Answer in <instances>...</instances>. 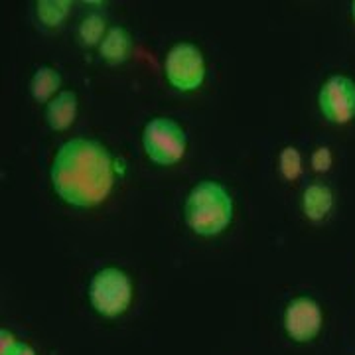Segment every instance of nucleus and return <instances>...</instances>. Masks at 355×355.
<instances>
[{
    "label": "nucleus",
    "mask_w": 355,
    "mask_h": 355,
    "mask_svg": "<svg viewBox=\"0 0 355 355\" xmlns=\"http://www.w3.org/2000/svg\"><path fill=\"white\" fill-rule=\"evenodd\" d=\"M50 176L64 202L95 207L113 188V156L97 140L71 139L55 154Z\"/></svg>",
    "instance_id": "nucleus-1"
},
{
    "label": "nucleus",
    "mask_w": 355,
    "mask_h": 355,
    "mask_svg": "<svg viewBox=\"0 0 355 355\" xmlns=\"http://www.w3.org/2000/svg\"><path fill=\"white\" fill-rule=\"evenodd\" d=\"M186 223L198 235L214 237L225 231L233 219V200L229 191L214 180L193 186L184 207Z\"/></svg>",
    "instance_id": "nucleus-2"
},
{
    "label": "nucleus",
    "mask_w": 355,
    "mask_h": 355,
    "mask_svg": "<svg viewBox=\"0 0 355 355\" xmlns=\"http://www.w3.org/2000/svg\"><path fill=\"white\" fill-rule=\"evenodd\" d=\"M186 132L168 116L153 119L142 132V146L148 158L160 166L176 164L186 154Z\"/></svg>",
    "instance_id": "nucleus-3"
},
{
    "label": "nucleus",
    "mask_w": 355,
    "mask_h": 355,
    "mask_svg": "<svg viewBox=\"0 0 355 355\" xmlns=\"http://www.w3.org/2000/svg\"><path fill=\"white\" fill-rule=\"evenodd\" d=\"M130 280L119 268H103L99 270L89 286V298L93 308L107 318L121 316L130 304Z\"/></svg>",
    "instance_id": "nucleus-4"
},
{
    "label": "nucleus",
    "mask_w": 355,
    "mask_h": 355,
    "mask_svg": "<svg viewBox=\"0 0 355 355\" xmlns=\"http://www.w3.org/2000/svg\"><path fill=\"white\" fill-rule=\"evenodd\" d=\"M166 77L178 91H193L205 79V60L202 50L190 42H180L168 51L164 62Z\"/></svg>",
    "instance_id": "nucleus-5"
},
{
    "label": "nucleus",
    "mask_w": 355,
    "mask_h": 355,
    "mask_svg": "<svg viewBox=\"0 0 355 355\" xmlns=\"http://www.w3.org/2000/svg\"><path fill=\"white\" fill-rule=\"evenodd\" d=\"M318 105L322 114L336 125H345L355 116V81L345 76H331L320 89Z\"/></svg>",
    "instance_id": "nucleus-6"
},
{
    "label": "nucleus",
    "mask_w": 355,
    "mask_h": 355,
    "mask_svg": "<svg viewBox=\"0 0 355 355\" xmlns=\"http://www.w3.org/2000/svg\"><path fill=\"white\" fill-rule=\"evenodd\" d=\"M286 336L298 343L312 342L322 330V308L314 298L298 296L284 310Z\"/></svg>",
    "instance_id": "nucleus-7"
},
{
    "label": "nucleus",
    "mask_w": 355,
    "mask_h": 355,
    "mask_svg": "<svg viewBox=\"0 0 355 355\" xmlns=\"http://www.w3.org/2000/svg\"><path fill=\"white\" fill-rule=\"evenodd\" d=\"M331 207H334V191L324 182L310 184L302 193V211L314 223L328 219Z\"/></svg>",
    "instance_id": "nucleus-8"
},
{
    "label": "nucleus",
    "mask_w": 355,
    "mask_h": 355,
    "mask_svg": "<svg viewBox=\"0 0 355 355\" xmlns=\"http://www.w3.org/2000/svg\"><path fill=\"white\" fill-rule=\"evenodd\" d=\"M77 116V95L73 91H62L58 93L46 109L48 125L53 130H65L73 125Z\"/></svg>",
    "instance_id": "nucleus-9"
},
{
    "label": "nucleus",
    "mask_w": 355,
    "mask_h": 355,
    "mask_svg": "<svg viewBox=\"0 0 355 355\" xmlns=\"http://www.w3.org/2000/svg\"><path fill=\"white\" fill-rule=\"evenodd\" d=\"M99 51H101V58L105 62L123 64L130 53V34L123 26H114L105 34Z\"/></svg>",
    "instance_id": "nucleus-10"
},
{
    "label": "nucleus",
    "mask_w": 355,
    "mask_h": 355,
    "mask_svg": "<svg viewBox=\"0 0 355 355\" xmlns=\"http://www.w3.org/2000/svg\"><path fill=\"white\" fill-rule=\"evenodd\" d=\"M62 85V76L58 69H53L50 65H42L36 69V73L30 81V91H32V97L38 103L50 101L51 95L60 89Z\"/></svg>",
    "instance_id": "nucleus-11"
},
{
    "label": "nucleus",
    "mask_w": 355,
    "mask_h": 355,
    "mask_svg": "<svg viewBox=\"0 0 355 355\" xmlns=\"http://www.w3.org/2000/svg\"><path fill=\"white\" fill-rule=\"evenodd\" d=\"M71 8V2L67 0H40L36 4L38 20L46 28H60L64 24Z\"/></svg>",
    "instance_id": "nucleus-12"
},
{
    "label": "nucleus",
    "mask_w": 355,
    "mask_h": 355,
    "mask_svg": "<svg viewBox=\"0 0 355 355\" xmlns=\"http://www.w3.org/2000/svg\"><path fill=\"white\" fill-rule=\"evenodd\" d=\"M279 168L284 180L294 182L302 174V156L296 146H284L279 154Z\"/></svg>",
    "instance_id": "nucleus-13"
},
{
    "label": "nucleus",
    "mask_w": 355,
    "mask_h": 355,
    "mask_svg": "<svg viewBox=\"0 0 355 355\" xmlns=\"http://www.w3.org/2000/svg\"><path fill=\"white\" fill-rule=\"evenodd\" d=\"M103 32H105V18L101 14H89L79 24V38L85 46L99 44V40L103 38Z\"/></svg>",
    "instance_id": "nucleus-14"
},
{
    "label": "nucleus",
    "mask_w": 355,
    "mask_h": 355,
    "mask_svg": "<svg viewBox=\"0 0 355 355\" xmlns=\"http://www.w3.org/2000/svg\"><path fill=\"white\" fill-rule=\"evenodd\" d=\"M331 162H334V156H331V150L328 146H318L314 154H312V168L316 172H328L331 168Z\"/></svg>",
    "instance_id": "nucleus-15"
},
{
    "label": "nucleus",
    "mask_w": 355,
    "mask_h": 355,
    "mask_svg": "<svg viewBox=\"0 0 355 355\" xmlns=\"http://www.w3.org/2000/svg\"><path fill=\"white\" fill-rule=\"evenodd\" d=\"M18 340L14 338L12 331H8L6 328L0 330V355H10L16 347Z\"/></svg>",
    "instance_id": "nucleus-16"
},
{
    "label": "nucleus",
    "mask_w": 355,
    "mask_h": 355,
    "mask_svg": "<svg viewBox=\"0 0 355 355\" xmlns=\"http://www.w3.org/2000/svg\"><path fill=\"white\" fill-rule=\"evenodd\" d=\"M10 355H36V352L32 349V345H28L26 342H18Z\"/></svg>",
    "instance_id": "nucleus-17"
},
{
    "label": "nucleus",
    "mask_w": 355,
    "mask_h": 355,
    "mask_svg": "<svg viewBox=\"0 0 355 355\" xmlns=\"http://www.w3.org/2000/svg\"><path fill=\"white\" fill-rule=\"evenodd\" d=\"M352 16H354L355 20V2H352Z\"/></svg>",
    "instance_id": "nucleus-18"
}]
</instances>
